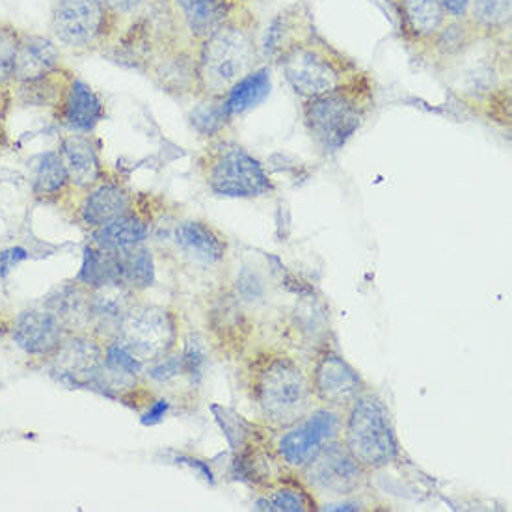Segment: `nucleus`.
Segmentation results:
<instances>
[{
    "mask_svg": "<svg viewBox=\"0 0 512 512\" xmlns=\"http://www.w3.org/2000/svg\"><path fill=\"white\" fill-rule=\"evenodd\" d=\"M99 2L108 14L123 23L125 19H135L142 12H146L151 0H99Z\"/></svg>",
    "mask_w": 512,
    "mask_h": 512,
    "instance_id": "30",
    "label": "nucleus"
},
{
    "mask_svg": "<svg viewBox=\"0 0 512 512\" xmlns=\"http://www.w3.org/2000/svg\"><path fill=\"white\" fill-rule=\"evenodd\" d=\"M56 151L68 172L69 183L75 192L92 189L107 176L99 149L95 146L92 136L86 133H69L62 136Z\"/></svg>",
    "mask_w": 512,
    "mask_h": 512,
    "instance_id": "17",
    "label": "nucleus"
},
{
    "mask_svg": "<svg viewBox=\"0 0 512 512\" xmlns=\"http://www.w3.org/2000/svg\"><path fill=\"white\" fill-rule=\"evenodd\" d=\"M23 30L0 21V84L14 82L15 60L19 53Z\"/></svg>",
    "mask_w": 512,
    "mask_h": 512,
    "instance_id": "28",
    "label": "nucleus"
},
{
    "mask_svg": "<svg viewBox=\"0 0 512 512\" xmlns=\"http://www.w3.org/2000/svg\"><path fill=\"white\" fill-rule=\"evenodd\" d=\"M75 282L81 283L90 291L107 287V285H122L120 254L101 250L94 244L86 246L84 257H82V267Z\"/></svg>",
    "mask_w": 512,
    "mask_h": 512,
    "instance_id": "24",
    "label": "nucleus"
},
{
    "mask_svg": "<svg viewBox=\"0 0 512 512\" xmlns=\"http://www.w3.org/2000/svg\"><path fill=\"white\" fill-rule=\"evenodd\" d=\"M196 94L222 97L257 66L256 21L243 8L196 43Z\"/></svg>",
    "mask_w": 512,
    "mask_h": 512,
    "instance_id": "1",
    "label": "nucleus"
},
{
    "mask_svg": "<svg viewBox=\"0 0 512 512\" xmlns=\"http://www.w3.org/2000/svg\"><path fill=\"white\" fill-rule=\"evenodd\" d=\"M183 367H185V375H190L192 380L194 377H202V369L207 362V354L203 349L202 341L198 337H190L187 341V347L181 354Z\"/></svg>",
    "mask_w": 512,
    "mask_h": 512,
    "instance_id": "31",
    "label": "nucleus"
},
{
    "mask_svg": "<svg viewBox=\"0 0 512 512\" xmlns=\"http://www.w3.org/2000/svg\"><path fill=\"white\" fill-rule=\"evenodd\" d=\"M310 378L313 397L323 405L349 406L365 391L364 380L356 369L334 351H324L317 358Z\"/></svg>",
    "mask_w": 512,
    "mask_h": 512,
    "instance_id": "13",
    "label": "nucleus"
},
{
    "mask_svg": "<svg viewBox=\"0 0 512 512\" xmlns=\"http://www.w3.org/2000/svg\"><path fill=\"white\" fill-rule=\"evenodd\" d=\"M23 259H27V250L25 248H10V250L2 252L0 254V276L6 278L8 270L14 269L15 265L19 261H23Z\"/></svg>",
    "mask_w": 512,
    "mask_h": 512,
    "instance_id": "33",
    "label": "nucleus"
},
{
    "mask_svg": "<svg viewBox=\"0 0 512 512\" xmlns=\"http://www.w3.org/2000/svg\"><path fill=\"white\" fill-rule=\"evenodd\" d=\"M12 105H14V88L10 84H0V123H4Z\"/></svg>",
    "mask_w": 512,
    "mask_h": 512,
    "instance_id": "35",
    "label": "nucleus"
},
{
    "mask_svg": "<svg viewBox=\"0 0 512 512\" xmlns=\"http://www.w3.org/2000/svg\"><path fill=\"white\" fill-rule=\"evenodd\" d=\"M256 505L257 509L278 512H298L310 509V503H308L306 494L298 492L295 488L276 490L269 498L259 499Z\"/></svg>",
    "mask_w": 512,
    "mask_h": 512,
    "instance_id": "29",
    "label": "nucleus"
},
{
    "mask_svg": "<svg viewBox=\"0 0 512 512\" xmlns=\"http://www.w3.org/2000/svg\"><path fill=\"white\" fill-rule=\"evenodd\" d=\"M252 395L261 416L274 427L289 429L311 412V378L300 365L283 354H272L256 365Z\"/></svg>",
    "mask_w": 512,
    "mask_h": 512,
    "instance_id": "2",
    "label": "nucleus"
},
{
    "mask_svg": "<svg viewBox=\"0 0 512 512\" xmlns=\"http://www.w3.org/2000/svg\"><path fill=\"white\" fill-rule=\"evenodd\" d=\"M371 107V90L360 75L334 92L304 101V123L315 144L336 153L358 133Z\"/></svg>",
    "mask_w": 512,
    "mask_h": 512,
    "instance_id": "3",
    "label": "nucleus"
},
{
    "mask_svg": "<svg viewBox=\"0 0 512 512\" xmlns=\"http://www.w3.org/2000/svg\"><path fill=\"white\" fill-rule=\"evenodd\" d=\"M54 120L69 133L90 135L105 118V103L92 86L75 73L53 107Z\"/></svg>",
    "mask_w": 512,
    "mask_h": 512,
    "instance_id": "15",
    "label": "nucleus"
},
{
    "mask_svg": "<svg viewBox=\"0 0 512 512\" xmlns=\"http://www.w3.org/2000/svg\"><path fill=\"white\" fill-rule=\"evenodd\" d=\"M105 345L90 332H71L62 347L47 360L58 382L69 388H94L101 373Z\"/></svg>",
    "mask_w": 512,
    "mask_h": 512,
    "instance_id": "9",
    "label": "nucleus"
},
{
    "mask_svg": "<svg viewBox=\"0 0 512 512\" xmlns=\"http://www.w3.org/2000/svg\"><path fill=\"white\" fill-rule=\"evenodd\" d=\"M304 481L321 494L351 496L365 481V470L354 460L347 447L336 440L323 449L302 468Z\"/></svg>",
    "mask_w": 512,
    "mask_h": 512,
    "instance_id": "10",
    "label": "nucleus"
},
{
    "mask_svg": "<svg viewBox=\"0 0 512 512\" xmlns=\"http://www.w3.org/2000/svg\"><path fill=\"white\" fill-rule=\"evenodd\" d=\"M185 40L194 45L241 10V0H166Z\"/></svg>",
    "mask_w": 512,
    "mask_h": 512,
    "instance_id": "16",
    "label": "nucleus"
},
{
    "mask_svg": "<svg viewBox=\"0 0 512 512\" xmlns=\"http://www.w3.org/2000/svg\"><path fill=\"white\" fill-rule=\"evenodd\" d=\"M49 28L53 40L73 53H90L107 47L122 23L108 14L99 0H56Z\"/></svg>",
    "mask_w": 512,
    "mask_h": 512,
    "instance_id": "7",
    "label": "nucleus"
},
{
    "mask_svg": "<svg viewBox=\"0 0 512 512\" xmlns=\"http://www.w3.org/2000/svg\"><path fill=\"white\" fill-rule=\"evenodd\" d=\"M120 254V270H122V285L133 293L148 289L155 282V263L151 252L144 246H138L129 252Z\"/></svg>",
    "mask_w": 512,
    "mask_h": 512,
    "instance_id": "26",
    "label": "nucleus"
},
{
    "mask_svg": "<svg viewBox=\"0 0 512 512\" xmlns=\"http://www.w3.org/2000/svg\"><path fill=\"white\" fill-rule=\"evenodd\" d=\"M177 248L205 265L220 263L226 256V241L202 220H185L176 228Z\"/></svg>",
    "mask_w": 512,
    "mask_h": 512,
    "instance_id": "21",
    "label": "nucleus"
},
{
    "mask_svg": "<svg viewBox=\"0 0 512 512\" xmlns=\"http://www.w3.org/2000/svg\"><path fill=\"white\" fill-rule=\"evenodd\" d=\"M198 168L207 189L222 198L248 200L267 196L274 190L261 161L233 142L211 146L200 157Z\"/></svg>",
    "mask_w": 512,
    "mask_h": 512,
    "instance_id": "6",
    "label": "nucleus"
},
{
    "mask_svg": "<svg viewBox=\"0 0 512 512\" xmlns=\"http://www.w3.org/2000/svg\"><path fill=\"white\" fill-rule=\"evenodd\" d=\"M343 440L347 451L365 472L386 468L401 455L390 410L371 393L358 395L349 405Z\"/></svg>",
    "mask_w": 512,
    "mask_h": 512,
    "instance_id": "4",
    "label": "nucleus"
},
{
    "mask_svg": "<svg viewBox=\"0 0 512 512\" xmlns=\"http://www.w3.org/2000/svg\"><path fill=\"white\" fill-rule=\"evenodd\" d=\"M341 429L339 414L330 408L310 412L289 427L278 442V453L291 468L302 470L324 445L334 442Z\"/></svg>",
    "mask_w": 512,
    "mask_h": 512,
    "instance_id": "11",
    "label": "nucleus"
},
{
    "mask_svg": "<svg viewBox=\"0 0 512 512\" xmlns=\"http://www.w3.org/2000/svg\"><path fill=\"white\" fill-rule=\"evenodd\" d=\"M0 313H2V311H0ZM10 326H12V321H8V319H4V317L0 315V336L10 334Z\"/></svg>",
    "mask_w": 512,
    "mask_h": 512,
    "instance_id": "37",
    "label": "nucleus"
},
{
    "mask_svg": "<svg viewBox=\"0 0 512 512\" xmlns=\"http://www.w3.org/2000/svg\"><path fill=\"white\" fill-rule=\"evenodd\" d=\"M135 209V194L116 177H103L92 189L84 190L75 213L84 228H101Z\"/></svg>",
    "mask_w": 512,
    "mask_h": 512,
    "instance_id": "14",
    "label": "nucleus"
},
{
    "mask_svg": "<svg viewBox=\"0 0 512 512\" xmlns=\"http://www.w3.org/2000/svg\"><path fill=\"white\" fill-rule=\"evenodd\" d=\"M168 408H170V403H168L166 399L155 401L153 405L149 406L148 412L142 416V423H144V425H157V423L162 421L164 416H166Z\"/></svg>",
    "mask_w": 512,
    "mask_h": 512,
    "instance_id": "34",
    "label": "nucleus"
},
{
    "mask_svg": "<svg viewBox=\"0 0 512 512\" xmlns=\"http://www.w3.org/2000/svg\"><path fill=\"white\" fill-rule=\"evenodd\" d=\"M64 68H68V66L62 58L60 47L56 41L23 30L19 53L15 60L12 86L23 84V82L40 81V79L54 75Z\"/></svg>",
    "mask_w": 512,
    "mask_h": 512,
    "instance_id": "18",
    "label": "nucleus"
},
{
    "mask_svg": "<svg viewBox=\"0 0 512 512\" xmlns=\"http://www.w3.org/2000/svg\"><path fill=\"white\" fill-rule=\"evenodd\" d=\"M272 77L269 68H256L237 82L230 92L220 97L222 108L228 118L243 116L259 107L270 94Z\"/></svg>",
    "mask_w": 512,
    "mask_h": 512,
    "instance_id": "22",
    "label": "nucleus"
},
{
    "mask_svg": "<svg viewBox=\"0 0 512 512\" xmlns=\"http://www.w3.org/2000/svg\"><path fill=\"white\" fill-rule=\"evenodd\" d=\"M68 172L58 157V151L51 149L43 153L32 176V194L41 203H60L73 192Z\"/></svg>",
    "mask_w": 512,
    "mask_h": 512,
    "instance_id": "23",
    "label": "nucleus"
},
{
    "mask_svg": "<svg viewBox=\"0 0 512 512\" xmlns=\"http://www.w3.org/2000/svg\"><path fill=\"white\" fill-rule=\"evenodd\" d=\"M512 0H473L466 21L481 36L492 38L511 27Z\"/></svg>",
    "mask_w": 512,
    "mask_h": 512,
    "instance_id": "25",
    "label": "nucleus"
},
{
    "mask_svg": "<svg viewBox=\"0 0 512 512\" xmlns=\"http://www.w3.org/2000/svg\"><path fill=\"white\" fill-rule=\"evenodd\" d=\"M440 2H442V6H444L447 19L464 21V19L468 17V14H470L473 0H440Z\"/></svg>",
    "mask_w": 512,
    "mask_h": 512,
    "instance_id": "32",
    "label": "nucleus"
},
{
    "mask_svg": "<svg viewBox=\"0 0 512 512\" xmlns=\"http://www.w3.org/2000/svg\"><path fill=\"white\" fill-rule=\"evenodd\" d=\"M192 127L203 136H215L226 127L230 118L226 116L220 97H203L202 103L190 114Z\"/></svg>",
    "mask_w": 512,
    "mask_h": 512,
    "instance_id": "27",
    "label": "nucleus"
},
{
    "mask_svg": "<svg viewBox=\"0 0 512 512\" xmlns=\"http://www.w3.org/2000/svg\"><path fill=\"white\" fill-rule=\"evenodd\" d=\"M408 40L432 43L449 21L440 0H397Z\"/></svg>",
    "mask_w": 512,
    "mask_h": 512,
    "instance_id": "19",
    "label": "nucleus"
},
{
    "mask_svg": "<svg viewBox=\"0 0 512 512\" xmlns=\"http://www.w3.org/2000/svg\"><path fill=\"white\" fill-rule=\"evenodd\" d=\"M324 509L326 511H358L360 505L354 501H343V503H328Z\"/></svg>",
    "mask_w": 512,
    "mask_h": 512,
    "instance_id": "36",
    "label": "nucleus"
},
{
    "mask_svg": "<svg viewBox=\"0 0 512 512\" xmlns=\"http://www.w3.org/2000/svg\"><path fill=\"white\" fill-rule=\"evenodd\" d=\"M112 339L122 343L140 362H157L176 347V317L162 306L133 302Z\"/></svg>",
    "mask_w": 512,
    "mask_h": 512,
    "instance_id": "8",
    "label": "nucleus"
},
{
    "mask_svg": "<svg viewBox=\"0 0 512 512\" xmlns=\"http://www.w3.org/2000/svg\"><path fill=\"white\" fill-rule=\"evenodd\" d=\"M4 136V123H0V138Z\"/></svg>",
    "mask_w": 512,
    "mask_h": 512,
    "instance_id": "38",
    "label": "nucleus"
},
{
    "mask_svg": "<svg viewBox=\"0 0 512 512\" xmlns=\"http://www.w3.org/2000/svg\"><path fill=\"white\" fill-rule=\"evenodd\" d=\"M68 326L49 308L21 311L10 326L15 345L30 358L49 360L69 336Z\"/></svg>",
    "mask_w": 512,
    "mask_h": 512,
    "instance_id": "12",
    "label": "nucleus"
},
{
    "mask_svg": "<svg viewBox=\"0 0 512 512\" xmlns=\"http://www.w3.org/2000/svg\"><path fill=\"white\" fill-rule=\"evenodd\" d=\"M283 75L304 101L334 92L358 77L351 64L323 41L304 38L280 54Z\"/></svg>",
    "mask_w": 512,
    "mask_h": 512,
    "instance_id": "5",
    "label": "nucleus"
},
{
    "mask_svg": "<svg viewBox=\"0 0 512 512\" xmlns=\"http://www.w3.org/2000/svg\"><path fill=\"white\" fill-rule=\"evenodd\" d=\"M149 237V224L138 211H129L125 215L108 222L101 228L92 230V244L107 252H129L146 243Z\"/></svg>",
    "mask_w": 512,
    "mask_h": 512,
    "instance_id": "20",
    "label": "nucleus"
}]
</instances>
